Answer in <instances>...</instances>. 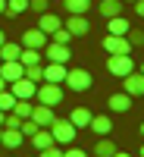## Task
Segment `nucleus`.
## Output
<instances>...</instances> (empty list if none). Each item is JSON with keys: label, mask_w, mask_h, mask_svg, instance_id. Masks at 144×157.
I'll use <instances>...</instances> for the list:
<instances>
[{"label": "nucleus", "mask_w": 144, "mask_h": 157, "mask_svg": "<svg viewBox=\"0 0 144 157\" xmlns=\"http://www.w3.org/2000/svg\"><path fill=\"white\" fill-rule=\"evenodd\" d=\"M63 85L60 82H41L38 85V91H35V98H38V104H47V107H57V104L63 101Z\"/></svg>", "instance_id": "f257e3e1"}, {"label": "nucleus", "mask_w": 144, "mask_h": 157, "mask_svg": "<svg viewBox=\"0 0 144 157\" xmlns=\"http://www.w3.org/2000/svg\"><path fill=\"white\" fill-rule=\"evenodd\" d=\"M107 69H110L113 75L125 78L128 72H135V63H132V54H110V60H107Z\"/></svg>", "instance_id": "f03ea898"}, {"label": "nucleus", "mask_w": 144, "mask_h": 157, "mask_svg": "<svg viewBox=\"0 0 144 157\" xmlns=\"http://www.w3.org/2000/svg\"><path fill=\"white\" fill-rule=\"evenodd\" d=\"M50 132H54L57 141H75V126L69 123V116H57L54 126H50Z\"/></svg>", "instance_id": "7ed1b4c3"}, {"label": "nucleus", "mask_w": 144, "mask_h": 157, "mask_svg": "<svg viewBox=\"0 0 144 157\" xmlns=\"http://www.w3.org/2000/svg\"><path fill=\"white\" fill-rule=\"evenodd\" d=\"M66 88H72V91H88V88H91V72H88V69H69V72H66Z\"/></svg>", "instance_id": "20e7f679"}, {"label": "nucleus", "mask_w": 144, "mask_h": 157, "mask_svg": "<svg viewBox=\"0 0 144 157\" xmlns=\"http://www.w3.org/2000/svg\"><path fill=\"white\" fill-rule=\"evenodd\" d=\"M9 91L16 94V101H31L35 98V91H38V85L31 82V78H16V82H9Z\"/></svg>", "instance_id": "39448f33"}, {"label": "nucleus", "mask_w": 144, "mask_h": 157, "mask_svg": "<svg viewBox=\"0 0 144 157\" xmlns=\"http://www.w3.org/2000/svg\"><path fill=\"white\" fill-rule=\"evenodd\" d=\"M103 47H107V54H132L128 35H107L103 38Z\"/></svg>", "instance_id": "423d86ee"}, {"label": "nucleus", "mask_w": 144, "mask_h": 157, "mask_svg": "<svg viewBox=\"0 0 144 157\" xmlns=\"http://www.w3.org/2000/svg\"><path fill=\"white\" fill-rule=\"evenodd\" d=\"M47 41H50V35H44L41 29H28V32H25L22 35V47H31V50H44L47 47Z\"/></svg>", "instance_id": "0eeeda50"}, {"label": "nucleus", "mask_w": 144, "mask_h": 157, "mask_svg": "<svg viewBox=\"0 0 144 157\" xmlns=\"http://www.w3.org/2000/svg\"><path fill=\"white\" fill-rule=\"evenodd\" d=\"M0 75H3V82L9 85V82H16V78L25 75V66L19 60H3V63H0Z\"/></svg>", "instance_id": "6e6552de"}, {"label": "nucleus", "mask_w": 144, "mask_h": 157, "mask_svg": "<svg viewBox=\"0 0 144 157\" xmlns=\"http://www.w3.org/2000/svg\"><path fill=\"white\" fill-rule=\"evenodd\" d=\"M44 57H47L50 63H69V44L47 41V47H44Z\"/></svg>", "instance_id": "1a4fd4ad"}, {"label": "nucleus", "mask_w": 144, "mask_h": 157, "mask_svg": "<svg viewBox=\"0 0 144 157\" xmlns=\"http://www.w3.org/2000/svg\"><path fill=\"white\" fill-rule=\"evenodd\" d=\"M31 120L41 126V129H50V126H54V120H57V116H54V107H47V104H35Z\"/></svg>", "instance_id": "9d476101"}, {"label": "nucleus", "mask_w": 144, "mask_h": 157, "mask_svg": "<svg viewBox=\"0 0 144 157\" xmlns=\"http://www.w3.org/2000/svg\"><path fill=\"white\" fill-rule=\"evenodd\" d=\"M66 72H69V66L66 63H50L47 60V66H44V82H66Z\"/></svg>", "instance_id": "9b49d317"}, {"label": "nucleus", "mask_w": 144, "mask_h": 157, "mask_svg": "<svg viewBox=\"0 0 144 157\" xmlns=\"http://www.w3.org/2000/svg\"><path fill=\"white\" fill-rule=\"evenodd\" d=\"M38 29H41L44 35H54L57 29H63V19L57 16V13L47 10V13H41V16H38Z\"/></svg>", "instance_id": "f8f14e48"}, {"label": "nucleus", "mask_w": 144, "mask_h": 157, "mask_svg": "<svg viewBox=\"0 0 144 157\" xmlns=\"http://www.w3.org/2000/svg\"><path fill=\"white\" fill-rule=\"evenodd\" d=\"M66 29L72 32V38H82V35H88V29H91V22H88V16H66Z\"/></svg>", "instance_id": "ddd939ff"}, {"label": "nucleus", "mask_w": 144, "mask_h": 157, "mask_svg": "<svg viewBox=\"0 0 144 157\" xmlns=\"http://www.w3.org/2000/svg\"><path fill=\"white\" fill-rule=\"evenodd\" d=\"M110 110L113 113H128V110H132V94H128V91H116V94H110Z\"/></svg>", "instance_id": "4468645a"}, {"label": "nucleus", "mask_w": 144, "mask_h": 157, "mask_svg": "<svg viewBox=\"0 0 144 157\" xmlns=\"http://www.w3.org/2000/svg\"><path fill=\"white\" fill-rule=\"evenodd\" d=\"M122 82H125L122 91H128L132 98H141V94H144V75H141V72H128Z\"/></svg>", "instance_id": "2eb2a0df"}, {"label": "nucleus", "mask_w": 144, "mask_h": 157, "mask_svg": "<svg viewBox=\"0 0 144 157\" xmlns=\"http://www.w3.org/2000/svg\"><path fill=\"white\" fill-rule=\"evenodd\" d=\"M91 116H94V113H91L88 107H75V110L69 113V123H72L75 129H88V126H91Z\"/></svg>", "instance_id": "dca6fc26"}, {"label": "nucleus", "mask_w": 144, "mask_h": 157, "mask_svg": "<svg viewBox=\"0 0 144 157\" xmlns=\"http://www.w3.org/2000/svg\"><path fill=\"white\" fill-rule=\"evenodd\" d=\"M88 129H91L97 138H100V135H110V132H113V120H110V116H91V126H88Z\"/></svg>", "instance_id": "f3484780"}, {"label": "nucleus", "mask_w": 144, "mask_h": 157, "mask_svg": "<svg viewBox=\"0 0 144 157\" xmlns=\"http://www.w3.org/2000/svg\"><path fill=\"white\" fill-rule=\"evenodd\" d=\"M91 10V0H63V13L66 16H85Z\"/></svg>", "instance_id": "a211bd4d"}, {"label": "nucleus", "mask_w": 144, "mask_h": 157, "mask_svg": "<svg viewBox=\"0 0 144 157\" xmlns=\"http://www.w3.org/2000/svg\"><path fill=\"white\" fill-rule=\"evenodd\" d=\"M28 141H31L38 151H44V148H50V145H57V138H54V132H50V129H38V132H35Z\"/></svg>", "instance_id": "6ab92c4d"}, {"label": "nucleus", "mask_w": 144, "mask_h": 157, "mask_svg": "<svg viewBox=\"0 0 144 157\" xmlns=\"http://www.w3.org/2000/svg\"><path fill=\"white\" fill-rule=\"evenodd\" d=\"M22 141H25V135L19 132V129H3V138H0V145H3V148H19L22 145Z\"/></svg>", "instance_id": "aec40b11"}, {"label": "nucleus", "mask_w": 144, "mask_h": 157, "mask_svg": "<svg viewBox=\"0 0 144 157\" xmlns=\"http://www.w3.org/2000/svg\"><path fill=\"white\" fill-rule=\"evenodd\" d=\"M116 151H119V148H116L113 141H107V135H100V138L94 141V157H113Z\"/></svg>", "instance_id": "412c9836"}, {"label": "nucleus", "mask_w": 144, "mask_h": 157, "mask_svg": "<svg viewBox=\"0 0 144 157\" xmlns=\"http://www.w3.org/2000/svg\"><path fill=\"white\" fill-rule=\"evenodd\" d=\"M100 16H107V19L122 16V0H100Z\"/></svg>", "instance_id": "4be33fe9"}, {"label": "nucleus", "mask_w": 144, "mask_h": 157, "mask_svg": "<svg viewBox=\"0 0 144 157\" xmlns=\"http://www.w3.org/2000/svg\"><path fill=\"white\" fill-rule=\"evenodd\" d=\"M107 35H128V19L125 16H113V19H107Z\"/></svg>", "instance_id": "5701e85b"}, {"label": "nucleus", "mask_w": 144, "mask_h": 157, "mask_svg": "<svg viewBox=\"0 0 144 157\" xmlns=\"http://www.w3.org/2000/svg\"><path fill=\"white\" fill-rule=\"evenodd\" d=\"M19 54H22V44L16 41H3V47H0V60H19Z\"/></svg>", "instance_id": "b1692460"}, {"label": "nucleus", "mask_w": 144, "mask_h": 157, "mask_svg": "<svg viewBox=\"0 0 144 157\" xmlns=\"http://www.w3.org/2000/svg\"><path fill=\"white\" fill-rule=\"evenodd\" d=\"M19 63H22V66H35V63H41V50L22 47V54H19Z\"/></svg>", "instance_id": "393cba45"}, {"label": "nucleus", "mask_w": 144, "mask_h": 157, "mask_svg": "<svg viewBox=\"0 0 144 157\" xmlns=\"http://www.w3.org/2000/svg\"><path fill=\"white\" fill-rule=\"evenodd\" d=\"M28 10V0H6V16H22V13Z\"/></svg>", "instance_id": "a878e982"}, {"label": "nucleus", "mask_w": 144, "mask_h": 157, "mask_svg": "<svg viewBox=\"0 0 144 157\" xmlns=\"http://www.w3.org/2000/svg\"><path fill=\"white\" fill-rule=\"evenodd\" d=\"M13 107H16V94H13L9 88H3V91H0V110H3V113H9Z\"/></svg>", "instance_id": "bb28decb"}, {"label": "nucleus", "mask_w": 144, "mask_h": 157, "mask_svg": "<svg viewBox=\"0 0 144 157\" xmlns=\"http://www.w3.org/2000/svg\"><path fill=\"white\" fill-rule=\"evenodd\" d=\"M25 78H31L35 85H41V82H44V66H41V63H35V66H25Z\"/></svg>", "instance_id": "cd10ccee"}, {"label": "nucleus", "mask_w": 144, "mask_h": 157, "mask_svg": "<svg viewBox=\"0 0 144 157\" xmlns=\"http://www.w3.org/2000/svg\"><path fill=\"white\" fill-rule=\"evenodd\" d=\"M31 110H35V104H31V101H16V107H13V113L22 116V120H28Z\"/></svg>", "instance_id": "c85d7f7f"}, {"label": "nucleus", "mask_w": 144, "mask_h": 157, "mask_svg": "<svg viewBox=\"0 0 144 157\" xmlns=\"http://www.w3.org/2000/svg\"><path fill=\"white\" fill-rule=\"evenodd\" d=\"M50 41H57V44H69V41H72V32L63 25V29H57L54 35H50Z\"/></svg>", "instance_id": "c756f323"}, {"label": "nucleus", "mask_w": 144, "mask_h": 157, "mask_svg": "<svg viewBox=\"0 0 144 157\" xmlns=\"http://www.w3.org/2000/svg\"><path fill=\"white\" fill-rule=\"evenodd\" d=\"M38 129H41V126H38V123L31 120V116H28V120H22V126H19V132H22L25 138H31V135L38 132Z\"/></svg>", "instance_id": "7c9ffc66"}, {"label": "nucleus", "mask_w": 144, "mask_h": 157, "mask_svg": "<svg viewBox=\"0 0 144 157\" xmlns=\"http://www.w3.org/2000/svg\"><path fill=\"white\" fill-rule=\"evenodd\" d=\"M19 126H22V116H16V113L9 110V113L3 116V129H19Z\"/></svg>", "instance_id": "2f4dec72"}, {"label": "nucleus", "mask_w": 144, "mask_h": 157, "mask_svg": "<svg viewBox=\"0 0 144 157\" xmlns=\"http://www.w3.org/2000/svg\"><path fill=\"white\" fill-rule=\"evenodd\" d=\"M128 41H132V47H141L144 44V32L141 29H128Z\"/></svg>", "instance_id": "473e14b6"}, {"label": "nucleus", "mask_w": 144, "mask_h": 157, "mask_svg": "<svg viewBox=\"0 0 144 157\" xmlns=\"http://www.w3.org/2000/svg\"><path fill=\"white\" fill-rule=\"evenodd\" d=\"M28 10L41 16V13H47V0H28Z\"/></svg>", "instance_id": "72a5a7b5"}, {"label": "nucleus", "mask_w": 144, "mask_h": 157, "mask_svg": "<svg viewBox=\"0 0 144 157\" xmlns=\"http://www.w3.org/2000/svg\"><path fill=\"white\" fill-rule=\"evenodd\" d=\"M38 157H63V151H60L57 145H50V148H44V151L38 154Z\"/></svg>", "instance_id": "f704fd0d"}, {"label": "nucleus", "mask_w": 144, "mask_h": 157, "mask_svg": "<svg viewBox=\"0 0 144 157\" xmlns=\"http://www.w3.org/2000/svg\"><path fill=\"white\" fill-rule=\"evenodd\" d=\"M63 157H88L82 148H69V151H63Z\"/></svg>", "instance_id": "c9c22d12"}, {"label": "nucleus", "mask_w": 144, "mask_h": 157, "mask_svg": "<svg viewBox=\"0 0 144 157\" xmlns=\"http://www.w3.org/2000/svg\"><path fill=\"white\" fill-rule=\"evenodd\" d=\"M135 16L144 19V0H135Z\"/></svg>", "instance_id": "e433bc0d"}, {"label": "nucleus", "mask_w": 144, "mask_h": 157, "mask_svg": "<svg viewBox=\"0 0 144 157\" xmlns=\"http://www.w3.org/2000/svg\"><path fill=\"white\" fill-rule=\"evenodd\" d=\"M113 157H132V154H125V151H116V154H113Z\"/></svg>", "instance_id": "4c0bfd02"}, {"label": "nucleus", "mask_w": 144, "mask_h": 157, "mask_svg": "<svg viewBox=\"0 0 144 157\" xmlns=\"http://www.w3.org/2000/svg\"><path fill=\"white\" fill-rule=\"evenodd\" d=\"M3 41H6V35H3V29H0V47H3Z\"/></svg>", "instance_id": "58836bf2"}, {"label": "nucleus", "mask_w": 144, "mask_h": 157, "mask_svg": "<svg viewBox=\"0 0 144 157\" xmlns=\"http://www.w3.org/2000/svg\"><path fill=\"white\" fill-rule=\"evenodd\" d=\"M0 13H6V0H0Z\"/></svg>", "instance_id": "ea45409f"}, {"label": "nucleus", "mask_w": 144, "mask_h": 157, "mask_svg": "<svg viewBox=\"0 0 144 157\" xmlns=\"http://www.w3.org/2000/svg\"><path fill=\"white\" fill-rule=\"evenodd\" d=\"M3 88H6V82H3V75H0V91H3Z\"/></svg>", "instance_id": "a19ab883"}, {"label": "nucleus", "mask_w": 144, "mask_h": 157, "mask_svg": "<svg viewBox=\"0 0 144 157\" xmlns=\"http://www.w3.org/2000/svg\"><path fill=\"white\" fill-rule=\"evenodd\" d=\"M3 116H6V113H3V110H0V126H3Z\"/></svg>", "instance_id": "79ce46f5"}, {"label": "nucleus", "mask_w": 144, "mask_h": 157, "mask_svg": "<svg viewBox=\"0 0 144 157\" xmlns=\"http://www.w3.org/2000/svg\"><path fill=\"white\" fill-rule=\"evenodd\" d=\"M138 72H141V75H144V63H141V66H138Z\"/></svg>", "instance_id": "37998d69"}, {"label": "nucleus", "mask_w": 144, "mask_h": 157, "mask_svg": "<svg viewBox=\"0 0 144 157\" xmlns=\"http://www.w3.org/2000/svg\"><path fill=\"white\" fill-rule=\"evenodd\" d=\"M0 138H3V126H0Z\"/></svg>", "instance_id": "c03bdc74"}, {"label": "nucleus", "mask_w": 144, "mask_h": 157, "mask_svg": "<svg viewBox=\"0 0 144 157\" xmlns=\"http://www.w3.org/2000/svg\"><path fill=\"white\" fill-rule=\"evenodd\" d=\"M122 3H135V0H122Z\"/></svg>", "instance_id": "a18cd8bd"}, {"label": "nucleus", "mask_w": 144, "mask_h": 157, "mask_svg": "<svg viewBox=\"0 0 144 157\" xmlns=\"http://www.w3.org/2000/svg\"><path fill=\"white\" fill-rule=\"evenodd\" d=\"M141 135H144V123H141Z\"/></svg>", "instance_id": "49530a36"}, {"label": "nucleus", "mask_w": 144, "mask_h": 157, "mask_svg": "<svg viewBox=\"0 0 144 157\" xmlns=\"http://www.w3.org/2000/svg\"><path fill=\"white\" fill-rule=\"evenodd\" d=\"M141 157H144V145H141Z\"/></svg>", "instance_id": "de8ad7c7"}]
</instances>
